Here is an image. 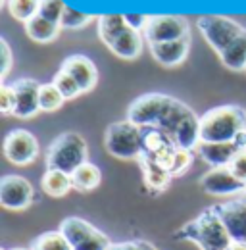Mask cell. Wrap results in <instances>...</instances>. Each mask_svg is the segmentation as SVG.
Wrapping results in <instances>:
<instances>
[{"instance_id": "d590c367", "label": "cell", "mask_w": 246, "mask_h": 250, "mask_svg": "<svg viewBox=\"0 0 246 250\" xmlns=\"http://www.w3.org/2000/svg\"><path fill=\"white\" fill-rule=\"evenodd\" d=\"M108 250H129V241H125V243H112Z\"/></svg>"}, {"instance_id": "836d02e7", "label": "cell", "mask_w": 246, "mask_h": 250, "mask_svg": "<svg viewBox=\"0 0 246 250\" xmlns=\"http://www.w3.org/2000/svg\"><path fill=\"white\" fill-rule=\"evenodd\" d=\"M0 48H2V71H0V77L6 79L10 67H12V50H10V44L6 39H0Z\"/></svg>"}, {"instance_id": "8992f818", "label": "cell", "mask_w": 246, "mask_h": 250, "mask_svg": "<svg viewBox=\"0 0 246 250\" xmlns=\"http://www.w3.org/2000/svg\"><path fill=\"white\" fill-rule=\"evenodd\" d=\"M62 235L67 239L73 250H108L112 241L106 233L96 229L87 219L69 216L60 223Z\"/></svg>"}, {"instance_id": "e0dca14e", "label": "cell", "mask_w": 246, "mask_h": 250, "mask_svg": "<svg viewBox=\"0 0 246 250\" xmlns=\"http://www.w3.org/2000/svg\"><path fill=\"white\" fill-rule=\"evenodd\" d=\"M106 46L123 60H135L141 56L143 52V33L131 29L129 25L122 29L120 33H116L108 42Z\"/></svg>"}, {"instance_id": "8fae6325", "label": "cell", "mask_w": 246, "mask_h": 250, "mask_svg": "<svg viewBox=\"0 0 246 250\" xmlns=\"http://www.w3.org/2000/svg\"><path fill=\"white\" fill-rule=\"evenodd\" d=\"M215 212L223 221L231 241L235 243H246V200L233 198L223 204H215Z\"/></svg>"}, {"instance_id": "9a60e30c", "label": "cell", "mask_w": 246, "mask_h": 250, "mask_svg": "<svg viewBox=\"0 0 246 250\" xmlns=\"http://www.w3.org/2000/svg\"><path fill=\"white\" fill-rule=\"evenodd\" d=\"M60 69L65 71V73H69L77 81V85L81 87L83 93L92 91L96 87V83H98V69H96V65H94V62H92L91 58H87L83 54H71V56H67L62 62Z\"/></svg>"}, {"instance_id": "e575fe53", "label": "cell", "mask_w": 246, "mask_h": 250, "mask_svg": "<svg viewBox=\"0 0 246 250\" xmlns=\"http://www.w3.org/2000/svg\"><path fill=\"white\" fill-rule=\"evenodd\" d=\"M129 250H158V249L154 247L152 243L139 239V241H129Z\"/></svg>"}, {"instance_id": "7c38bea8", "label": "cell", "mask_w": 246, "mask_h": 250, "mask_svg": "<svg viewBox=\"0 0 246 250\" xmlns=\"http://www.w3.org/2000/svg\"><path fill=\"white\" fill-rule=\"evenodd\" d=\"M200 187L212 196L243 194L246 190V185L231 173L229 167H212L208 173L200 177Z\"/></svg>"}, {"instance_id": "484cf974", "label": "cell", "mask_w": 246, "mask_h": 250, "mask_svg": "<svg viewBox=\"0 0 246 250\" xmlns=\"http://www.w3.org/2000/svg\"><path fill=\"white\" fill-rule=\"evenodd\" d=\"M31 250H73L62 231H48L35 239Z\"/></svg>"}, {"instance_id": "74e56055", "label": "cell", "mask_w": 246, "mask_h": 250, "mask_svg": "<svg viewBox=\"0 0 246 250\" xmlns=\"http://www.w3.org/2000/svg\"><path fill=\"white\" fill-rule=\"evenodd\" d=\"M2 250H8V249H2ZM10 250H27V249H10Z\"/></svg>"}, {"instance_id": "d6986e66", "label": "cell", "mask_w": 246, "mask_h": 250, "mask_svg": "<svg viewBox=\"0 0 246 250\" xmlns=\"http://www.w3.org/2000/svg\"><path fill=\"white\" fill-rule=\"evenodd\" d=\"M25 25V33L31 41L35 42H50L54 41L58 35H60L62 27L60 23H54V21H48L44 20L42 16H35L33 20H29Z\"/></svg>"}, {"instance_id": "2e32d148", "label": "cell", "mask_w": 246, "mask_h": 250, "mask_svg": "<svg viewBox=\"0 0 246 250\" xmlns=\"http://www.w3.org/2000/svg\"><path fill=\"white\" fill-rule=\"evenodd\" d=\"M190 50V37H184L179 41L169 42H158L150 44V54L156 62L164 67H177L186 60Z\"/></svg>"}, {"instance_id": "4fadbf2b", "label": "cell", "mask_w": 246, "mask_h": 250, "mask_svg": "<svg viewBox=\"0 0 246 250\" xmlns=\"http://www.w3.org/2000/svg\"><path fill=\"white\" fill-rule=\"evenodd\" d=\"M41 85L35 79H18L12 83V89L16 94V106H14V114L20 120H27L33 118L41 112V104H39V93H41Z\"/></svg>"}, {"instance_id": "83f0119b", "label": "cell", "mask_w": 246, "mask_h": 250, "mask_svg": "<svg viewBox=\"0 0 246 250\" xmlns=\"http://www.w3.org/2000/svg\"><path fill=\"white\" fill-rule=\"evenodd\" d=\"M92 21V16L89 14H83V12H77L69 6H65L63 10V16L60 20V27L62 29H81L85 25H89Z\"/></svg>"}, {"instance_id": "ac0fdd59", "label": "cell", "mask_w": 246, "mask_h": 250, "mask_svg": "<svg viewBox=\"0 0 246 250\" xmlns=\"http://www.w3.org/2000/svg\"><path fill=\"white\" fill-rule=\"evenodd\" d=\"M141 167H143V175H144V183L146 187L154 190V192H162L169 187L171 181V173L167 169H164L160 164H156L152 158H148L146 154L139 158Z\"/></svg>"}, {"instance_id": "5bb4252c", "label": "cell", "mask_w": 246, "mask_h": 250, "mask_svg": "<svg viewBox=\"0 0 246 250\" xmlns=\"http://www.w3.org/2000/svg\"><path fill=\"white\" fill-rule=\"evenodd\" d=\"M243 148H246V133L231 143H198L196 154L212 167H227Z\"/></svg>"}, {"instance_id": "f546056e", "label": "cell", "mask_w": 246, "mask_h": 250, "mask_svg": "<svg viewBox=\"0 0 246 250\" xmlns=\"http://www.w3.org/2000/svg\"><path fill=\"white\" fill-rule=\"evenodd\" d=\"M192 164V150H184V148H177L175 150V156L171 162V167H169V173L171 177H177L184 173Z\"/></svg>"}, {"instance_id": "ffe728a7", "label": "cell", "mask_w": 246, "mask_h": 250, "mask_svg": "<svg viewBox=\"0 0 246 250\" xmlns=\"http://www.w3.org/2000/svg\"><path fill=\"white\" fill-rule=\"evenodd\" d=\"M221 63L231 71H245L246 69V29L243 35L231 42L221 54H217Z\"/></svg>"}, {"instance_id": "7a4b0ae2", "label": "cell", "mask_w": 246, "mask_h": 250, "mask_svg": "<svg viewBox=\"0 0 246 250\" xmlns=\"http://www.w3.org/2000/svg\"><path fill=\"white\" fill-rule=\"evenodd\" d=\"M246 133V110L237 104L215 106L200 118V143H231Z\"/></svg>"}, {"instance_id": "277c9868", "label": "cell", "mask_w": 246, "mask_h": 250, "mask_svg": "<svg viewBox=\"0 0 246 250\" xmlns=\"http://www.w3.org/2000/svg\"><path fill=\"white\" fill-rule=\"evenodd\" d=\"M89 162V146L87 141L73 131L58 135L46 152V169H58L71 175L83 164Z\"/></svg>"}, {"instance_id": "f1b7e54d", "label": "cell", "mask_w": 246, "mask_h": 250, "mask_svg": "<svg viewBox=\"0 0 246 250\" xmlns=\"http://www.w3.org/2000/svg\"><path fill=\"white\" fill-rule=\"evenodd\" d=\"M65 4L63 0H41V8H39V16H42L48 21L60 23L62 16H63Z\"/></svg>"}, {"instance_id": "7402d4cb", "label": "cell", "mask_w": 246, "mask_h": 250, "mask_svg": "<svg viewBox=\"0 0 246 250\" xmlns=\"http://www.w3.org/2000/svg\"><path fill=\"white\" fill-rule=\"evenodd\" d=\"M102 181V171L96 164L92 162H87L83 164L79 169H75L71 173V183H73V188L79 190V192H89V190H94V188L100 185Z\"/></svg>"}, {"instance_id": "d6a6232c", "label": "cell", "mask_w": 246, "mask_h": 250, "mask_svg": "<svg viewBox=\"0 0 246 250\" xmlns=\"http://www.w3.org/2000/svg\"><path fill=\"white\" fill-rule=\"evenodd\" d=\"M125 16V21L131 29L139 33H144L146 29V23H148V16H143V14H123Z\"/></svg>"}, {"instance_id": "30bf717a", "label": "cell", "mask_w": 246, "mask_h": 250, "mask_svg": "<svg viewBox=\"0 0 246 250\" xmlns=\"http://www.w3.org/2000/svg\"><path fill=\"white\" fill-rule=\"evenodd\" d=\"M33 185L21 175H4L0 179V204L6 210H27L33 202Z\"/></svg>"}, {"instance_id": "4316f807", "label": "cell", "mask_w": 246, "mask_h": 250, "mask_svg": "<svg viewBox=\"0 0 246 250\" xmlns=\"http://www.w3.org/2000/svg\"><path fill=\"white\" fill-rule=\"evenodd\" d=\"M52 83H54V87L60 91L62 96H63L65 100H73V98H77V96L83 94L81 87L77 85V81H75L69 73H65V71H62V69L54 75Z\"/></svg>"}, {"instance_id": "d4e9b609", "label": "cell", "mask_w": 246, "mask_h": 250, "mask_svg": "<svg viewBox=\"0 0 246 250\" xmlns=\"http://www.w3.org/2000/svg\"><path fill=\"white\" fill-rule=\"evenodd\" d=\"M63 102H65V98L54 87V83H42L41 85V93H39L41 112H58L63 106Z\"/></svg>"}, {"instance_id": "603a6c76", "label": "cell", "mask_w": 246, "mask_h": 250, "mask_svg": "<svg viewBox=\"0 0 246 250\" xmlns=\"http://www.w3.org/2000/svg\"><path fill=\"white\" fill-rule=\"evenodd\" d=\"M125 27H127V21H125V16L122 14H104L98 18V37L104 44Z\"/></svg>"}, {"instance_id": "cb8c5ba5", "label": "cell", "mask_w": 246, "mask_h": 250, "mask_svg": "<svg viewBox=\"0 0 246 250\" xmlns=\"http://www.w3.org/2000/svg\"><path fill=\"white\" fill-rule=\"evenodd\" d=\"M6 6H8V12L14 20L27 23L35 16H39L41 0H8Z\"/></svg>"}, {"instance_id": "ba28073f", "label": "cell", "mask_w": 246, "mask_h": 250, "mask_svg": "<svg viewBox=\"0 0 246 250\" xmlns=\"http://www.w3.org/2000/svg\"><path fill=\"white\" fill-rule=\"evenodd\" d=\"M184 37H190V25L183 16H148V23L144 29V39L148 44L158 42H169V41H179Z\"/></svg>"}, {"instance_id": "8d00e7d4", "label": "cell", "mask_w": 246, "mask_h": 250, "mask_svg": "<svg viewBox=\"0 0 246 250\" xmlns=\"http://www.w3.org/2000/svg\"><path fill=\"white\" fill-rule=\"evenodd\" d=\"M227 250H246V243H231L229 247H227Z\"/></svg>"}, {"instance_id": "6da1fadb", "label": "cell", "mask_w": 246, "mask_h": 250, "mask_svg": "<svg viewBox=\"0 0 246 250\" xmlns=\"http://www.w3.org/2000/svg\"><path fill=\"white\" fill-rule=\"evenodd\" d=\"M127 120L139 127L164 131L177 148L196 150L200 143V118L184 102L164 93H146L135 98L127 110Z\"/></svg>"}, {"instance_id": "5b68a950", "label": "cell", "mask_w": 246, "mask_h": 250, "mask_svg": "<svg viewBox=\"0 0 246 250\" xmlns=\"http://www.w3.org/2000/svg\"><path fill=\"white\" fill-rule=\"evenodd\" d=\"M104 146L110 156L118 160H139L144 152L143 127L129 120L110 124L104 133Z\"/></svg>"}, {"instance_id": "4dcf8cb0", "label": "cell", "mask_w": 246, "mask_h": 250, "mask_svg": "<svg viewBox=\"0 0 246 250\" xmlns=\"http://www.w3.org/2000/svg\"><path fill=\"white\" fill-rule=\"evenodd\" d=\"M227 167L231 169V173H233L237 179H241V181L246 185V148H243L237 156L233 158L231 164H229Z\"/></svg>"}, {"instance_id": "f35d334b", "label": "cell", "mask_w": 246, "mask_h": 250, "mask_svg": "<svg viewBox=\"0 0 246 250\" xmlns=\"http://www.w3.org/2000/svg\"><path fill=\"white\" fill-rule=\"evenodd\" d=\"M243 198H245V200H246V190H245V192H243Z\"/></svg>"}, {"instance_id": "3957f363", "label": "cell", "mask_w": 246, "mask_h": 250, "mask_svg": "<svg viewBox=\"0 0 246 250\" xmlns=\"http://www.w3.org/2000/svg\"><path fill=\"white\" fill-rule=\"evenodd\" d=\"M173 237L177 241H190L200 250H227L233 243L215 208H206L200 216L181 225Z\"/></svg>"}, {"instance_id": "9c48e42d", "label": "cell", "mask_w": 246, "mask_h": 250, "mask_svg": "<svg viewBox=\"0 0 246 250\" xmlns=\"http://www.w3.org/2000/svg\"><path fill=\"white\" fill-rule=\"evenodd\" d=\"M4 156L14 166H29L39 156V141L27 129H14L4 139Z\"/></svg>"}, {"instance_id": "1f68e13d", "label": "cell", "mask_w": 246, "mask_h": 250, "mask_svg": "<svg viewBox=\"0 0 246 250\" xmlns=\"http://www.w3.org/2000/svg\"><path fill=\"white\" fill-rule=\"evenodd\" d=\"M14 106H16V94L12 85H2L0 87V110L2 114H14Z\"/></svg>"}, {"instance_id": "44dd1931", "label": "cell", "mask_w": 246, "mask_h": 250, "mask_svg": "<svg viewBox=\"0 0 246 250\" xmlns=\"http://www.w3.org/2000/svg\"><path fill=\"white\" fill-rule=\"evenodd\" d=\"M41 187L48 196L60 198V196H65L73 188V183H71V175L58 171V169H46L42 179H41Z\"/></svg>"}, {"instance_id": "52a82bcc", "label": "cell", "mask_w": 246, "mask_h": 250, "mask_svg": "<svg viewBox=\"0 0 246 250\" xmlns=\"http://www.w3.org/2000/svg\"><path fill=\"white\" fill-rule=\"evenodd\" d=\"M196 25L202 33V37L206 39V42L217 54H221L245 31V27L239 21L225 18V16H202V18H198Z\"/></svg>"}]
</instances>
